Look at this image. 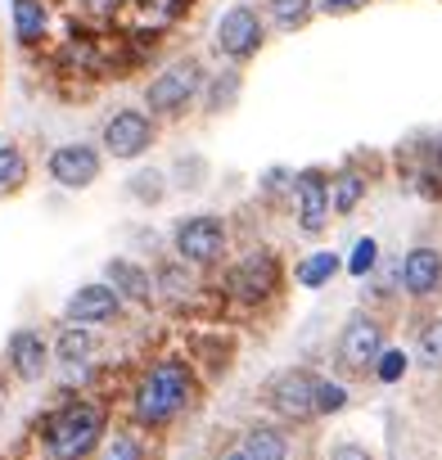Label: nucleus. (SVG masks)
<instances>
[{"mask_svg":"<svg viewBox=\"0 0 442 460\" xmlns=\"http://www.w3.org/2000/svg\"><path fill=\"white\" fill-rule=\"evenodd\" d=\"M312 14H316V0H267L262 5V19L276 32H298L312 23Z\"/></svg>","mask_w":442,"mask_h":460,"instance_id":"obj_17","label":"nucleus"},{"mask_svg":"<svg viewBox=\"0 0 442 460\" xmlns=\"http://www.w3.org/2000/svg\"><path fill=\"white\" fill-rule=\"evenodd\" d=\"M316 388H321L316 375H307V370H285V375L271 379L267 402H271L285 420H312V415H316Z\"/></svg>","mask_w":442,"mask_h":460,"instance_id":"obj_6","label":"nucleus"},{"mask_svg":"<svg viewBox=\"0 0 442 460\" xmlns=\"http://www.w3.org/2000/svg\"><path fill=\"white\" fill-rule=\"evenodd\" d=\"M113 316H118L113 285H86L68 298V321L73 325H95V321H113Z\"/></svg>","mask_w":442,"mask_h":460,"instance_id":"obj_13","label":"nucleus"},{"mask_svg":"<svg viewBox=\"0 0 442 460\" xmlns=\"http://www.w3.org/2000/svg\"><path fill=\"white\" fill-rule=\"evenodd\" d=\"M375 253H379V244H375V240H357V249H352V262H348V271H352V276H366V271L375 267Z\"/></svg>","mask_w":442,"mask_h":460,"instance_id":"obj_29","label":"nucleus"},{"mask_svg":"<svg viewBox=\"0 0 442 460\" xmlns=\"http://www.w3.org/2000/svg\"><path fill=\"white\" fill-rule=\"evenodd\" d=\"M104 280L113 285V294H127L131 303H149V298H154V280H149V271H140L136 262L113 258V262L104 267Z\"/></svg>","mask_w":442,"mask_h":460,"instance_id":"obj_15","label":"nucleus"},{"mask_svg":"<svg viewBox=\"0 0 442 460\" xmlns=\"http://www.w3.org/2000/svg\"><path fill=\"white\" fill-rule=\"evenodd\" d=\"M221 77H226V82H212V91H208V109H212V113L226 109V104L240 95V77H235V73H221Z\"/></svg>","mask_w":442,"mask_h":460,"instance_id":"obj_28","label":"nucleus"},{"mask_svg":"<svg viewBox=\"0 0 442 460\" xmlns=\"http://www.w3.org/2000/svg\"><path fill=\"white\" fill-rule=\"evenodd\" d=\"M100 438H104V411L91 406V402L64 406L46 429V447H50L55 460H91Z\"/></svg>","mask_w":442,"mask_h":460,"instance_id":"obj_2","label":"nucleus"},{"mask_svg":"<svg viewBox=\"0 0 442 460\" xmlns=\"http://www.w3.org/2000/svg\"><path fill=\"white\" fill-rule=\"evenodd\" d=\"M339 276V258L334 253H312L303 267H298V285L303 289H321V285H330Z\"/></svg>","mask_w":442,"mask_h":460,"instance_id":"obj_19","label":"nucleus"},{"mask_svg":"<svg viewBox=\"0 0 442 460\" xmlns=\"http://www.w3.org/2000/svg\"><path fill=\"white\" fill-rule=\"evenodd\" d=\"M46 339L37 334V330H19L14 339H10V361H14V370H19V379H41L46 375Z\"/></svg>","mask_w":442,"mask_h":460,"instance_id":"obj_14","label":"nucleus"},{"mask_svg":"<svg viewBox=\"0 0 442 460\" xmlns=\"http://www.w3.org/2000/svg\"><path fill=\"white\" fill-rule=\"evenodd\" d=\"M23 181H28V158H23L14 145H0V194L19 190Z\"/></svg>","mask_w":442,"mask_h":460,"instance_id":"obj_21","label":"nucleus"},{"mask_svg":"<svg viewBox=\"0 0 442 460\" xmlns=\"http://www.w3.org/2000/svg\"><path fill=\"white\" fill-rule=\"evenodd\" d=\"M285 456H289V438L280 429H271V424L249 429V438L240 447V460H285Z\"/></svg>","mask_w":442,"mask_h":460,"instance_id":"obj_18","label":"nucleus"},{"mask_svg":"<svg viewBox=\"0 0 442 460\" xmlns=\"http://www.w3.org/2000/svg\"><path fill=\"white\" fill-rule=\"evenodd\" d=\"M415 352H420V366H429V370H442V321H429V325L420 330V343H415Z\"/></svg>","mask_w":442,"mask_h":460,"instance_id":"obj_23","label":"nucleus"},{"mask_svg":"<svg viewBox=\"0 0 442 460\" xmlns=\"http://www.w3.org/2000/svg\"><path fill=\"white\" fill-rule=\"evenodd\" d=\"M154 145V118L140 109H118L104 122V149L113 158H140Z\"/></svg>","mask_w":442,"mask_h":460,"instance_id":"obj_5","label":"nucleus"},{"mask_svg":"<svg viewBox=\"0 0 442 460\" xmlns=\"http://www.w3.org/2000/svg\"><path fill=\"white\" fill-rule=\"evenodd\" d=\"M348 406V393H343V384H330V379H321V388H316V411L321 415H339Z\"/></svg>","mask_w":442,"mask_h":460,"instance_id":"obj_26","label":"nucleus"},{"mask_svg":"<svg viewBox=\"0 0 442 460\" xmlns=\"http://www.w3.org/2000/svg\"><path fill=\"white\" fill-rule=\"evenodd\" d=\"M226 249V226L217 217H190L176 226V253L185 262H217Z\"/></svg>","mask_w":442,"mask_h":460,"instance_id":"obj_8","label":"nucleus"},{"mask_svg":"<svg viewBox=\"0 0 442 460\" xmlns=\"http://www.w3.org/2000/svg\"><path fill=\"white\" fill-rule=\"evenodd\" d=\"M280 285V262L271 253H249L235 271H231V294L244 298V303H258L267 294H276Z\"/></svg>","mask_w":442,"mask_h":460,"instance_id":"obj_10","label":"nucleus"},{"mask_svg":"<svg viewBox=\"0 0 442 460\" xmlns=\"http://www.w3.org/2000/svg\"><path fill=\"white\" fill-rule=\"evenodd\" d=\"M50 176L64 185V190H86V185H95V176H100V154L91 149V145H59L55 154H50Z\"/></svg>","mask_w":442,"mask_h":460,"instance_id":"obj_9","label":"nucleus"},{"mask_svg":"<svg viewBox=\"0 0 442 460\" xmlns=\"http://www.w3.org/2000/svg\"><path fill=\"white\" fill-rule=\"evenodd\" d=\"M375 375H379V384H397L402 375H406V352H397V348H388L379 361H375Z\"/></svg>","mask_w":442,"mask_h":460,"instance_id":"obj_27","label":"nucleus"},{"mask_svg":"<svg viewBox=\"0 0 442 460\" xmlns=\"http://www.w3.org/2000/svg\"><path fill=\"white\" fill-rule=\"evenodd\" d=\"M361 194H366V181H361L357 172H343V176L330 185V203H334L339 212H352V208L361 203Z\"/></svg>","mask_w":442,"mask_h":460,"instance_id":"obj_22","label":"nucleus"},{"mask_svg":"<svg viewBox=\"0 0 442 460\" xmlns=\"http://www.w3.org/2000/svg\"><path fill=\"white\" fill-rule=\"evenodd\" d=\"M185 402H190V366L185 361H158L136 388V420L140 424H167Z\"/></svg>","mask_w":442,"mask_h":460,"instance_id":"obj_1","label":"nucleus"},{"mask_svg":"<svg viewBox=\"0 0 442 460\" xmlns=\"http://www.w3.org/2000/svg\"><path fill=\"white\" fill-rule=\"evenodd\" d=\"M181 10H185V0H145V23L149 28H167Z\"/></svg>","mask_w":442,"mask_h":460,"instance_id":"obj_25","label":"nucleus"},{"mask_svg":"<svg viewBox=\"0 0 442 460\" xmlns=\"http://www.w3.org/2000/svg\"><path fill=\"white\" fill-rule=\"evenodd\" d=\"M366 5V0H321L316 10H325V14H334V19H343V14H357Z\"/></svg>","mask_w":442,"mask_h":460,"instance_id":"obj_31","label":"nucleus"},{"mask_svg":"<svg viewBox=\"0 0 442 460\" xmlns=\"http://www.w3.org/2000/svg\"><path fill=\"white\" fill-rule=\"evenodd\" d=\"M104 460H145V447L136 433H113L104 447Z\"/></svg>","mask_w":442,"mask_h":460,"instance_id":"obj_24","label":"nucleus"},{"mask_svg":"<svg viewBox=\"0 0 442 460\" xmlns=\"http://www.w3.org/2000/svg\"><path fill=\"white\" fill-rule=\"evenodd\" d=\"M402 285H406L411 298H433L442 289V253L429 249V244L411 249L406 262H402Z\"/></svg>","mask_w":442,"mask_h":460,"instance_id":"obj_11","label":"nucleus"},{"mask_svg":"<svg viewBox=\"0 0 442 460\" xmlns=\"http://www.w3.org/2000/svg\"><path fill=\"white\" fill-rule=\"evenodd\" d=\"M203 82H208V77H203V64H199V59H176V64H167V68L145 86V104H149V113L172 118V113H181L185 104L199 100Z\"/></svg>","mask_w":442,"mask_h":460,"instance_id":"obj_4","label":"nucleus"},{"mask_svg":"<svg viewBox=\"0 0 442 460\" xmlns=\"http://www.w3.org/2000/svg\"><path fill=\"white\" fill-rule=\"evenodd\" d=\"M438 163H442V149H438Z\"/></svg>","mask_w":442,"mask_h":460,"instance_id":"obj_34","label":"nucleus"},{"mask_svg":"<svg viewBox=\"0 0 442 460\" xmlns=\"http://www.w3.org/2000/svg\"><path fill=\"white\" fill-rule=\"evenodd\" d=\"M226 460H240V451H235V456H226Z\"/></svg>","mask_w":442,"mask_h":460,"instance_id":"obj_33","label":"nucleus"},{"mask_svg":"<svg viewBox=\"0 0 442 460\" xmlns=\"http://www.w3.org/2000/svg\"><path fill=\"white\" fill-rule=\"evenodd\" d=\"M330 460H375L366 447H357V442H343V447H334L330 451Z\"/></svg>","mask_w":442,"mask_h":460,"instance_id":"obj_32","label":"nucleus"},{"mask_svg":"<svg viewBox=\"0 0 442 460\" xmlns=\"http://www.w3.org/2000/svg\"><path fill=\"white\" fill-rule=\"evenodd\" d=\"M91 348H95V334H91V330H77V325H68V330L59 334V361H64V366H77V361H86V357H91Z\"/></svg>","mask_w":442,"mask_h":460,"instance_id":"obj_20","label":"nucleus"},{"mask_svg":"<svg viewBox=\"0 0 442 460\" xmlns=\"http://www.w3.org/2000/svg\"><path fill=\"white\" fill-rule=\"evenodd\" d=\"M131 185H136V194H140V199H149V203H158V199H163V176H158V172H145V176H136Z\"/></svg>","mask_w":442,"mask_h":460,"instance_id":"obj_30","label":"nucleus"},{"mask_svg":"<svg viewBox=\"0 0 442 460\" xmlns=\"http://www.w3.org/2000/svg\"><path fill=\"white\" fill-rule=\"evenodd\" d=\"M379 357H384V330H379V321H375V316H352V321L343 325V334H339V361L361 375V370H370Z\"/></svg>","mask_w":442,"mask_h":460,"instance_id":"obj_7","label":"nucleus"},{"mask_svg":"<svg viewBox=\"0 0 442 460\" xmlns=\"http://www.w3.org/2000/svg\"><path fill=\"white\" fill-rule=\"evenodd\" d=\"M298 221L307 235H321L330 221V181L325 172H303L298 176Z\"/></svg>","mask_w":442,"mask_h":460,"instance_id":"obj_12","label":"nucleus"},{"mask_svg":"<svg viewBox=\"0 0 442 460\" xmlns=\"http://www.w3.org/2000/svg\"><path fill=\"white\" fill-rule=\"evenodd\" d=\"M262 41H267V19L253 5H231L212 28V50L221 59H231V64L253 59L262 50Z\"/></svg>","mask_w":442,"mask_h":460,"instance_id":"obj_3","label":"nucleus"},{"mask_svg":"<svg viewBox=\"0 0 442 460\" xmlns=\"http://www.w3.org/2000/svg\"><path fill=\"white\" fill-rule=\"evenodd\" d=\"M50 32V5L46 0H14V37L23 46H37L46 41Z\"/></svg>","mask_w":442,"mask_h":460,"instance_id":"obj_16","label":"nucleus"}]
</instances>
